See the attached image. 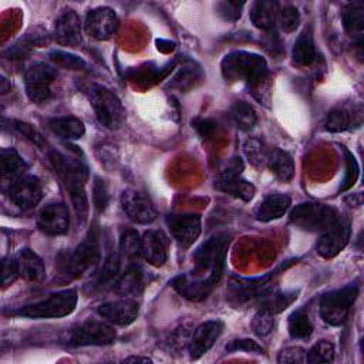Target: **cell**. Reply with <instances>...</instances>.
<instances>
[{"instance_id": "14", "label": "cell", "mask_w": 364, "mask_h": 364, "mask_svg": "<svg viewBox=\"0 0 364 364\" xmlns=\"http://www.w3.org/2000/svg\"><path fill=\"white\" fill-rule=\"evenodd\" d=\"M9 193L17 208L28 210L37 206L43 199V186L37 176L24 175L10 185Z\"/></svg>"}, {"instance_id": "43", "label": "cell", "mask_w": 364, "mask_h": 364, "mask_svg": "<svg viewBox=\"0 0 364 364\" xmlns=\"http://www.w3.org/2000/svg\"><path fill=\"white\" fill-rule=\"evenodd\" d=\"M343 151L346 154V176H344L340 191H347L355 183L360 171H358V164H357L354 155L351 152H348L347 149H343Z\"/></svg>"}, {"instance_id": "35", "label": "cell", "mask_w": 364, "mask_h": 364, "mask_svg": "<svg viewBox=\"0 0 364 364\" xmlns=\"http://www.w3.org/2000/svg\"><path fill=\"white\" fill-rule=\"evenodd\" d=\"M230 114H232L235 124L242 131H250L257 122V115H256L253 107L245 101H236L232 105Z\"/></svg>"}, {"instance_id": "30", "label": "cell", "mask_w": 364, "mask_h": 364, "mask_svg": "<svg viewBox=\"0 0 364 364\" xmlns=\"http://www.w3.org/2000/svg\"><path fill=\"white\" fill-rule=\"evenodd\" d=\"M48 128L61 139L75 141L85 134V127L81 119L75 117H58L48 121Z\"/></svg>"}, {"instance_id": "22", "label": "cell", "mask_w": 364, "mask_h": 364, "mask_svg": "<svg viewBox=\"0 0 364 364\" xmlns=\"http://www.w3.org/2000/svg\"><path fill=\"white\" fill-rule=\"evenodd\" d=\"M299 291H280L277 289L264 287L256 291L252 297L256 299L259 310L272 313L273 316L287 309L296 299Z\"/></svg>"}, {"instance_id": "42", "label": "cell", "mask_w": 364, "mask_h": 364, "mask_svg": "<svg viewBox=\"0 0 364 364\" xmlns=\"http://www.w3.org/2000/svg\"><path fill=\"white\" fill-rule=\"evenodd\" d=\"M243 1H220L216 4V13L226 21H236L242 14Z\"/></svg>"}, {"instance_id": "38", "label": "cell", "mask_w": 364, "mask_h": 364, "mask_svg": "<svg viewBox=\"0 0 364 364\" xmlns=\"http://www.w3.org/2000/svg\"><path fill=\"white\" fill-rule=\"evenodd\" d=\"M277 20L280 24V28L284 33L294 31L300 24V13L296 6L293 4H284L277 11Z\"/></svg>"}, {"instance_id": "6", "label": "cell", "mask_w": 364, "mask_h": 364, "mask_svg": "<svg viewBox=\"0 0 364 364\" xmlns=\"http://www.w3.org/2000/svg\"><path fill=\"white\" fill-rule=\"evenodd\" d=\"M78 294L75 289H64L48 297L20 307L16 314L27 318H58L68 316L77 306Z\"/></svg>"}, {"instance_id": "28", "label": "cell", "mask_w": 364, "mask_h": 364, "mask_svg": "<svg viewBox=\"0 0 364 364\" xmlns=\"http://www.w3.org/2000/svg\"><path fill=\"white\" fill-rule=\"evenodd\" d=\"M279 4L270 0H257L250 7V20L255 27L270 31L273 30L277 20Z\"/></svg>"}, {"instance_id": "32", "label": "cell", "mask_w": 364, "mask_h": 364, "mask_svg": "<svg viewBox=\"0 0 364 364\" xmlns=\"http://www.w3.org/2000/svg\"><path fill=\"white\" fill-rule=\"evenodd\" d=\"M341 18H343L346 31L350 36H353L361 41L363 31H364V7H363V4L361 3H350L344 9Z\"/></svg>"}, {"instance_id": "45", "label": "cell", "mask_w": 364, "mask_h": 364, "mask_svg": "<svg viewBox=\"0 0 364 364\" xmlns=\"http://www.w3.org/2000/svg\"><path fill=\"white\" fill-rule=\"evenodd\" d=\"M277 363L280 364L306 363V350H303L301 347H287L279 353Z\"/></svg>"}, {"instance_id": "10", "label": "cell", "mask_w": 364, "mask_h": 364, "mask_svg": "<svg viewBox=\"0 0 364 364\" xmlns=\"http://www.w3.org/2000/svg\"><path fill=\"white\" fill-rule=\"evenodd\" d=\"M243 171V161L242 158H233L228 166L216 176L215 188L220 192L233 195L240 198L245 202H249L255 195V185L242 178Z\"/></svg>"}, {"instance_id": "27", "label": "cell", "mask_w": 364, "mask_h": 364, "mask_svg": "<svg viewBox=\"0 0 364 364\" xmlns=\"http://www.w3.org/2000/svg\"><path fill=\"white\" fill-rule=\"evenodd\" d=\"M27 169V162L14 148H3L0 151V173L3 179H10L13 183L24 176Z\"/></svg>"}, {"instance_id": "39", "label": "cell", "mask_w": 364, "mask_h": 364, "mask_svg": "<svg viewBox=\"0 0 364 364\" xmlns=\"http://www.w3.org/2000/svg\"><path fill=\"white\" fill-rule=\"evenodd\" d=\"M50 58L57 65L64 67V68H70V70H84V68H87V63L81 57H78L75 54H71V53H67V51H61V50L51 51Z\"/></svg>"}, {"instance_id": "7", "label": "cell", "mask_w": 364, "mask_h": 364, "mask_svg": "<svg viewBox=\"0 0 364 364\" xmlns=\"http://www.w3.org/2000/svg\"><path fill=\"white\" fill-rule=\"evenodd\" d=\"M358 296V286L348 284L326 293L320 300V316L330 326L343 324Z\"/></svg>"}, {"instance_id": "46", "label": "cell", "mask_w": 364, "mask_h": 364, "mask_svg": "<svg viewBox=\"0 0 364 364\" xmlns=\"http://www.w3.org/2000/svg\"><path fill=\"white\" fill-rule=\"evenodd\" d=\"M18 267L16 257H4L1 262V284L3 287L10 286L18 277Z\"/></svg>"}, {"instance_id": "34", "label": "cell", "mask_w": 364, "mask_h": 364, "mask_svg": "<svg viewBox=\"0 0 364 364\" xmlns=\"http://www.w3.org/2000/svg\"><path fill=\"white\" fill-rule=\"evenodd\" d=\"M287 330H289V334L291 338L301 340V338L310 337V334L313 333V324H311L306 310L300 309L290 314L289 321H287Z\"/></svg>"}, {"instance_id": "44", "label": "cell", "mask_w": 364, "mask_h": 364, "mask_svg": "<svg viewBox=\"0 0 364 364\" xmlns=\"http://www.w3.org/2000/svg\"><path fill=\"white\" fill-rule=\"evenodd\" d=\"M225 350L228 353H236V351H246V353H263V347L250 338H237L232 340L226 344Z\"/></svg>"}, {"instance_id": "36", "label": "cell", "mask_w": 364, "mask_h": 364, "mask_svg": "<svg viewBox=\"0 0 364 364\" xmlns=\"http://www.w3.org/2000/svg\"><path fill=\"white\" fill-rule=\"evenodd\" d=\"M334 360V346L327 340H320L306 351V363H331Z\"/></svg>"}, {"instance_id": "2", "label": "cell", "mask_w": 364, "mask_h": 364, "mask_svg": "<svg viewBox=\"0 0 364 364\" xmlns=\"http://www.w3.org/2000/svg\"><path fill=\"white\" fill-rule=\"evenodd\" d=\"M222 75L229 82L243 81L253 97L267 105L270 101V77L266 60L255 53L233 51L223 57Z\"/></svg>"}, {"instance_id": "4", "label": "cell", "mask_w": 364, "mask_h": 364, "mask_svg": "<svg viewBox=\"0 0 364 364\" xmlns=\"http://www.w3.org/2000/svg\"><path fill=\"white\" fill-rule=\"evenodd\" d=\"M82 92L87 95L101 125L108 129H117L122 125L125 121V108L109 88L92 82L82 85Z\"/></svg>"}, {"instance_id": "11", "label": "cell", "mask_w": 364, "mask_h": 364, "mask_svg": "<svg viewBox=\"0 0 364 364\" xmlns=\"http://www.w3.org/2000/svg\"><path fill=\"white\" fill-rule=\"evenodd\" d=\"M57 78V70L46 63H34L26 71L24 84L27 97L33 102H44L51 95V84Z\"/></svg>"}, {"instance_id": "37", "label": "cell", "mask_w": 364, "mask_h": 364, "mask_svg": "<svg viewBox=\"0 0 364 364\" xmlns=\"http://www.w3.org/2000/svg\"><path fill=\"white\" fill-rule=\"evenodd\" d=\"M243 151L246 158L249 159V162L253 166H263L266 165V159H267V149L264 148L263 142L257 138H249L245 144H243Z\"/></svg>"}, {"instance_id": "48", "label": "cell", "mask_w": 364, "mask_h": 364, "mask_svg": "<svg viewBox=\"0 0 364 364\" xmlns=\"http://www.w3.org/2000/svg\"><path fill=\"white\" fill-rule=\"evenodd\" d=\"M262 43H263V47L267 50L269 54L279 55L282 53V43L279 40V36L273 30L266 31V34H263Z\"/></svg>"}, {"instance_id": "18", "label": "cell", "mask_w": 364, "mask_h": 364, "mask_svg": "<svg viewBox=\"0 0 364 364\" xmlns=\"http://www.w3.org/2000/svg\"><path fill=\"white\" fill-rule=\"evenodd\" d=\"M119 26L115 11L109 7L92 9L85 17V31L97 40H108L112 37Z\"/></svg>"}, {"instance_id": "16", "label": "cell", "mask_w": 364, "mask_h": 364, "mask_svg": "<svg viewBox=\"0 0 364 364\" xmlns=\"http://www.w3.org/2000/svg\"><path fill=\"white\" fill-rule=\"evenodd\" d=\"M101 318L115 326H128L134 323L139 314V304L132 297L105 301L97 307Z\"/></svg>"}, {"instance_id": "5", "label": "cell", "mask_w": 364, "mask_h": 364, "mask_svg": "<svg viewBox=\"0 0 364 364\" xmlns=\"http://www.w3.org/2000/svg\"><path fill=\"white\" fill-rule=\"evenodd\" d=\"M340 216L338 210L333 206L309 200L296 205L289 213V220L293 226L306 232H324Z\"/></svg>"}, {"instance_id": "24", "label": "cell", "mask_w": 364, "mask_h": 364, "mask_svg": "<svg viewBox=\"0 0 364 364\" xmlns=\"http://www.w3.org/2000/svg\"><path fill=\"white\" fill-rule=\"evenodd\" d=\"M291 205L290 196L284 193L267 195L256 209V219L260 222H270L282 218Z\"/></svg>"}, {"instance_id": "50", "label": "cell", "mask_w": 364, "mask_h": 364, "mask_svg": "<svg viewBox=\"0 0 364 364\" xmlns=\"http://www.w3.org/2000/svg\"><path fill=\"white\" fill-rule=\"evenodd\" d=\"M122 361H124V363H142V364H148V363H151L152 360L148 358V357H141V355H129V357L124 358Z\"/></svg>"}, {"instance_id": "17", "label": "cell", "mask_w": 364, "mask_h": 364, "mask_svg": "<svg viewBox=\"0 0 364 364\" xmlns=\"http://www.w3.org/2000/svg\"><path fill=\"white\" fill-rule=\"evenodd\" d=\"M223 331V323L220 320H208L200 323L192 333L188 351L192 360L200 358L205 353H208L216 340L220 337Z\"/></svg>"}, {"instance_id": "41", "label": "cell", "mask_w": 364, "mask_h": 364, "mask_svg": "<svg viewBox=\"0 0 364 364\" xmlns=\"http://www.w3.org/2000/svg\"><path fill=\"white\" fill-rule=\"evenodd\" d=\"M109 202V195H108V186L107 182L101 176L94 178V185H92V203L98 212H102Z\"/></svg>"}, {"instance_id": "47", "label": "cell", "mask_w": 364, "mask_h": 364, "mask_svg": "<svg viewBox=\"0 0 364 364\" xmlns=\"http://www.w3.org/2000/svg\"><path fill=\"white\" fill-rule=\"evenodd\" d=\"M16 129L26 138V139H28L30 142H33L34 145H37V146H44L46 145V141H44V138L41 136V134L33 127V125H30V124H27V122H21V121H16Z\"/></svg>"}, {"instance_id": "23", "label": "cell", "mask_w": 364, "mask_h": 364, "mask_svg": "<svg viewBox=\"0 0 364 364\" xmlns=\"http://www.w3.org/2000/svg\"><path fill=\"white\" fill-rule=\"evenodd\" d=\"M18 267V274L27 282H41L46 274L43 259L31 249H20L14 256Z\"/></svg>"}, {"instance_id": "1", "label": "cell", "mask_w": 364, "mask_h": 364, "mask_svg": "<svg viewBox=\"0 0 364 364\" xmlns=\"http://www.w3.org/2000/svg\"><path fill=\"white\" fill-rule=\"evenodd\" d=\"M230 237L218 233L203 242L193 253V269L172 280L173 289L185 299L200 301L218 286L222 279Z\"/></svg>"}, {"instance_id": "26", "label": "cell", "mask_w": 364, "mask_h": 364, "mask_svg": "<svg viewBox=\"0 0 364 364\" xmlns=\"http://www.w3.org/2000/svg\"><path fill=\"white\" fill-rule=\"evenodd\" d=\"M145 287L144 272L136 264H129L114 283L115 293L127 297L139 294Z\"/></svg>"}, {"instance_id": "3", "label": "cell", "mask_w": 364, "mask_h": 364, "mask_svg": "<svg viewBox=\"0 0 364 364\" xmlns=\"http://www.w3.org/2000/svg\"><path fill=\"white\" fill-rule=\"evenodd\" d=\"M50 161L61 182L70 192L77 219L84 223L88 216V199L85 193V181L88 176L87 166L84 165L82 159L67 156L57 151L50 152Z\"/></svg>"}, {"instance_id": "13", "label": "cell", "mask_w": 364, "mask_h": 364, "mask_svg": "<svg viewBox=\"0 0 364 364\" xmlns=\"http://www.w3.org/2000/svg\"><path fill=\"white\" fill-rule=\"evenodd\" d=\"M351 235L350 222L340 216V219L327 228L324 232H321L320 239L317 240L316 250L321 257L331 259L337 256L348 243Z\"/></svg>"}, {"instance_id": "15", "label": "cell", "mask_w": 364, "mask_h": 364, "mask_svg": "<svg viewBox=\"0 0 364 364\" xmlns=\"http://www.w3.org/2000/svg\"><path fill=\"white\" fill-rule=\"evenodd\" d=\"M168 229L181 247H189L199 237L202 230L200 216L196 213L169 215L166 218Z\"/></svg>"}, {"instance_id": "29", "label": "cell", "mask_w": 364, "mask_h": 364, "mask_svg": "<svg viewBox=\"0 0 364 364\" xmlns=\"http://www.w3.org/2000/svg\"><path fill=\"white\" fill-rule=\"evenodd\" d=\"M293 63L299 67H307L316 60V46L311 28H304L294 41L291 50Z\"/></svg>"}, {"instance_id": "9", "label": "cell", "mask_w": 364, "mask_h": 364, "mask_svg": "<svg viewBox=\"0 0 364 364\" xmlns=\"http://www.w3.org/2000/svg\"><path fill=\"white\" fill-rule=\"evenodd\" d=\"M101 249H100V237L95 230L90 232V235L82 240L81 245L67 257L64 263V272L70 277H80L92 266L100 262Z\"/></svg>"}, {"instance_id": "20", "label": "cell", "mask_w": 364, "mask_h": 364, "mask_svg": "<svg viewBox=\"0 0 364 364\" xmlns=\"http://www.w3.org/2000/svg\"><path fill=\"white\" fill-rule=\"evenodd\" d=\"M54 38L60 46L64 47H77L81 44L82 26L75 11L67 10L55 20Z\"/></svg>"}, {"instance_id": "21", "label": "cell", "mask_w": 364, "mask_h": 364, "mask_svg": "<svg viewBox=\"0 0 364 364\" xmlns=\"http://www.w3.org/2000/svg\"><path fill=\"white\" fill-rule=\"evenodd\" d=\"M144 259L154 267H161L168 259V239L162 230H148L141 239Z\"/></svg>"}, {"instance_id": "25", "label": "cell", "mask_w": 364, "mask_h": 364, "mask_svg": "<svg viewBox=\"0 0 364 364\" xmlns=\"http://www.w3.org/2000/svg\"><path fill=\"white\" fill-rule=\"evenodd\" d=\"M266 165L270 169V172L276 176V179H279L280 182H290L294 176L293 158L289 152L280 148H273L267 152Z\"/></svg>"}, {"instance_id": "49", "label": "cell", "mask_w": 364, "mask_h": 364, "mask_svg": "<svg viewBox=\"0 0 364 364\" xmlns=\"http://www.w3.org/2000/svg\"><path fill=\"white\" fill-rule=\"evenodd\" d=\"M192 127L203 136V138H208L210 136L215 129H216V122L212 121V119H208V118H196L195 121H192Z\"/></svg>"}, {"instance_id": "33", "label": "cell", "mask_w": 364, "mask_h": 364, "mask_svg": "<svg viewBox=\"0 0 364 364\" xmlns=\"http://www.w3.org/2000/svg\"><path fill=\"white\" fill-rule=\"evenodd\" d=\"M119 259L127 260L129 264H135L138 257L142 255L141 252V239L136 230L128 229L122 233L119 239Z\"/></svg>"}, {"instance_id": "40", "label": "cell", "mask_w": 364, "mask_h": 364, "mask_svg": "<svg viewBox=\"0 0 364 364\" xmlns=\"http://www.w3.org/2000/svg\"><path fill=\"white\" fill-rule=\"evenodd\" d=\"M252 330L256 336L259 337H264L267 334H270L273 331L274 327V318L273 314L264 310H259L253 318H252Z\"/></svg>"}, {"instance_id": "31", "label": "cell", "mask_w": 364, "mask_h": 364, "mask_svg": "<svg viewBox=\"0 0 364 364\" xmlns=\"http://www.w3.org/2000/svg\"><path fill=\"white\" fill-rule=\"evenodd\" d=\"M354 124H357V125L361 124V109L360 108H358V111L353 109V114L348 109L336 108L331 112H328L326 122H324V128L328 132H343Z\"/></svg>"}, {"instance_id": "19", "label": "cell", "mask_w": 364, "mask_h": 364, "mask_svg": "<svg viewBox=\"0 0 364 364\" xmlns=\"http://www.w3.org/2000/svg\"><path fill=\"white\" fill-rule=\"evenodd\" d=\"M38 229L50 236L64 235L70 229V213L64 203H50L37 216Z\"/></svg>"}, {"instance_id": "12", "label": "cell", "mask_w": 364, "mask_h": 364, "mask_svg": "<svg viewBox=\"0 0 364 364\" xmlns=\"http://www.w3.org/2000/svg\"><path fill=\"white\" fill-rule=\"evenodd\" d=\"M121 206L125 215L139 225L152 223L158 216L152 200L144 192L136 189H125L121 193Z\"/></svg>"}, {"instance_id": "8", "label": "cell", "mask_w": 364, "mask_h": 364, "mask_svg": "<svg viewBox=\"0 0 364 364\" xmlns=\"http://www.w3.org/2000/svg\"><path fill=\"white\" fill-rule=\"evenodd\" d=\"M115 337V330L108 321L88 318L70 331L65 343L70 347L107 346L114 343Z\"/></svg>"}]
</instances>
